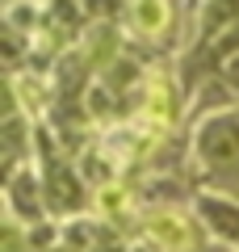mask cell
Masks as SVG:
<instances>
[{"instance_id": "1", "label": "cell", "mask_w": 239, "mask_h": 252, "mask_svg": "<svg viewBox=\"0 0 239 252\" xmlns=\"http://www.w3.org/2000/svg\"><path fill=\"white\" fill-rule=\"evenodd\" d=\"M197 160L218 185H239V109L210 114L193 135Z\"/></svg>"}, {"instance_id": "2", "label": "cell", "mask_w": 239, "mask_h": 252, "mask_svg": "<svg viewBox=\"0 0 239 252\" xmlns=\"http://www.w3.org/2000/svg\"><path fill=\"white\" fill-rule=\"evenodd\" d=\"M197 219L218 240L239 244V202L235 198H227V193H197Z\"/></svg>"}, {"instance_id": "3", "label": "cell", "mask_w": 239, "mask_h": 252, "mask_svg": "<svg viewBox=\"0 0 239 252\" xmlns=\"http://www.w3.org/2000/svg\"><path fill=\"white\" fill-rule=\"evenodd\" d=\"M147 231H151L155 244H164V248H172V252H189V248H193L185 219H177L172 210H155V215L147 219Z\"/></svg>"}, {"instance_id": "4", "label": "cell", "mask_w": 239, "mask_h": 252, "mask_svg": "<svg viewBox=\"0 0 239 252\" xmlns=\"http://www.w3.org/2000/svg\"><path fill=\"white\" fill-rule=\"evenodd\" d=\"M51 206H59V210H80L84 206V189H80V181H76V172H67V168H59L51 177Z\"/></svg>"}, {"instance_id": "5", "label": "cell", "mask_w": 239, "mask_h": 252, "mask_svg": "<svg viewBox=\"0 0 239 252\" xmlns=\"http://www.w3.org/2000/svg\"><path fill=\"white\" fill-rule=\"evenodd\" d=\"M134 30L139 34H159L168 26V0H134Z\"/></svg>"}, {"instance_id": "6", "label": "cell", "mask_w": 239, "mask_h": 252, "mask_svg": "<svg viewBox=\"0 0 239 252\" xmlns=\"http://www.w3.org/2000/svg\"><path fill=\"white\" fill-rule=\"evenodd\" d=\"M30 202L38 206V189H34V177L30 172H21V177H13V185H9V210H17L21 219H30Z\"/></svg>"}, {"instance_id": "7", "label": "cell", "mask_w": 239, "mask_h": 252, "mask_svg": "<svg viewBox=\"0 0 239 252\" xmlns=\"http://www.w3.org/2000/svg\"><path fill=\"white\" fill-rule=\"evenodd\" d=\"M222 76H227V84L239 93V51H231V55H227V63H222Z\"/></svg>"}]
</instances>
